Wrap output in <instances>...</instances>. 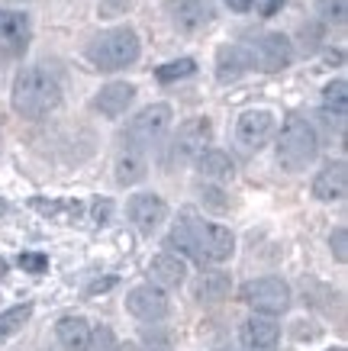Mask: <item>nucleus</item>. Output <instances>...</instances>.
I'll return each mask as SVG.
<instances>
[{
	"label": "nucleus",
	"mask_w": 348,
	"mask_h": 351,
	"mask_svg": "<svg viewBox=\"0 0 348 351\" xmlns=\"http://www.w3.org/2000/svg\"><path fill=\"white\" fill-rule=\"evenodd\" d=\"M319 10H323L326 20L342 23L345 20V0H319Z\"/></svg>",
	"instance_id": "30"
},
{
	"label": "nucleus",
	"mask_w": 348,
	"mask_h": 351,
	"mask_svg": "<svg viewBox=\"0 0 348 351\" xmlns=\"http://www.w3.org/2000/svg\"><path fill=\"white\" fill-rule=\"evenodd\" d=\"M62 104V84L43 64H26L16 71L10 87V107L23 119H45Z\"/></svg>",
	"instance_id": "2"
},
{
	"label": "nucleus",
	"mask_w": 348,
	"mask_h": 351,
	"mask_svg": "<svg viewBox=\"0 0 348 351\" xmlns=\"http://www.w3.org/2000/svg\"><path fill=\"white\" fill-rule=\"evenodd\" d=\"M194 165H197V171H200L207 181L222 184V181H232V178H235V165H232V158L220 149H203Z\"/></svg>",
	"instance_id": "22"
},
{
	"label": "nucleus",
	"mask_w": 348,
	"mask_h": 351,
	"mask_svg": "<svg viewBox=\"0 0 348 351\" xmlns=\"http://www.w3.org/2000/svg\"><path fill=\"white\" fill-rule=\"evenodd\" d=\"M32 319V303H20V306H10L0 313V341H7L10 335L23 332V326Z\"/></svg>",
	"instance_id": "23"
},
{
	"label": "nucleus",
	"mask_w": 348,
	"mask_h": 351,
	"mask_svg": "<svg viewBox=\"0 0 348 351\" xmlns=\"http://www.w3.org/2000/svg\"><path fill=\"white\" fill-rule=\"evenodd\" d=\"M239 339H242V348L245 351H277V341H281V326H277L271 316L255 313L252 319L242 322Z\"/></svg>",
	"instance_id": "14"
},
{
	"label": "nucleus",
	"mask_w": 348,
	"mask_h": 351,
	"mask_svg": "<svg viewBox=\"0 0 348 351\" xmlns=\"http://www.w3.org/2000/svg\"><path fill=\"white\" fill-rule=\"evenodd\" d=\"M139 55H142V43H139V32L132 26H113L84 45V58L97 71H106V75L132 68L139 62Z\"/></svg>",
	"instance_id": "3"
},
{
	"label": "nucleus",
	"mask_w": 348,
	"mask_h": 351,
	"mask_svg": "<svg viewBox=\"0 0 348 351\" xmlns=\"http://www.w3.org/2000/svg\"><path fill=\"white\" fill-rule=\"evenodd\" d=\"M148 174V161H146V152L142 149H126L116 155V165H113V178L119 187H132V184H142Z\"/></svg>",
	"instance_id": "19"
},
{
	"label": "nucleus",
	"mask_w": 348,
	"mask_h": 351,
	"mask_svg": "<svg viewBox=\"0 0 348 351\" xmlns=\"http://www.w3.org/2000/svg\"><path fill=\"white\" fill-rule=\"evenodd\" d=\"M348 191V168L345 161H329L326 168L313 178V197L319 203H338L345 200Z\"/></svg>",
	"instance_id": "16"
},
{
	"label": "nucleus",
	"mask_w": 348,
	"mask_h": 351,
	"mask_svg": "<svg viewBox=\"0 0 348 351\" xmlns=\"http://www.w3.org/2000/svg\"><path fill=\"white\" fill-rule=\"evenodd\" d=\"M329 245H332V252H336V261H342V265H345V261H348V232H345V226H336V229H332Z\"/></svg>",
	"instance_id": "29"
},
{
	"label": "nucleus",
	"mask_w": 348,
	"mask_h": 351,
	"mask_svg": "<svg viewBox=\"0 0 348 351\" xmlns=\"http://www.w3.org/2000/svg\"><path fill=\"white\" fill-rule=\"evenodd\" d=\"M210 142H213L210 117H190V119H184L178 126V132H174L171 158L178 161V165H194L203 149H210Z\"/></svg>",
	"instance_id": "7"
},
{
	"label": "nucleus",
	"mask_w": 348,
	"mask_h": 351,
	"mask_svg": "<svg viewBox=\"0 0 348 351\" xmlns=\"http://www.w3.org/2000/svg\"><path fill=\"white\" fill-rule=\"evenodd\" d=\"M226 7H229L232 13H248L255 7V0H226Z\"/></svg>",
	"instance_id": "31"
},
{
	"label": "nucleus",
	"mask_w": 348,
	"mask_h": 351,
	"mask_svg": "<svg viewBox=\"0 0 348 351\" xmlns=\"http://www.w3.org/2000/svg\"><path fill=\"white\" fill-rule=\"evenodd\" d=\"M248 49H252L255 68H262V71H284L294 62V43L284 32H264Z\"/></svg>",
	"instance_id": "10"
},
{
	"label": "nucleus",
	"mask_w": 348,
	"mask_h": 351,
	"mask_svg": "<svg viewBox=\"0 0 348 351\" xmlns=\"http://www.w3.org/2000/svg\"><path fill=\"white\" fill-rule=\"evenodd\" d=\"M197 71V62L194 58H174V62H165L155 68V77H159V84H174V81H184V77H190Z\"/></svg>",
	"instance_id": "24"
},
{
	"label": "nucleus",
	"mask_w": 348,
	"mask_h": 351,
	"mask_svg": "<svg viewBox=\"0 0 348 351\" xmlns=\"http://www.w3.org/2000/svg\"><path fill=\"white\" fill-rule=\"evenodd\" d=\"M281 3H284V0H268V7H264V16H271V13H275Z\"/></svg>",
	"instance_id": "32"
},
{
	"label": "nucleus",
	"mask_w": 348,
	"mask_h": 351,
	"mask_svg": "<svg viewBox=\"0 0 348 351\" xmlns=\"http://www.w3.org/2000/svg\"><path fill=\"white\" fill-rule=\"evenodd\" d=\"M91 326H87L84 316H62L55 322V339L62 341L65 351H87L91 345Z\"/></svg>",
	"instance_id": "20"
},
{
	"label": "nucleus",
	"mask_w": 348,
	"mask_h": 351,
	"mask_svg": "<svg viewBox=\"0 0 348 351\" xmlns=\"http://www.w3.org/2000/svg\"><path fill=\"white\" fill-rule=\"evenodd\" d=\"M168 248L194 258V261L222 265L235 255V235H232L229 226L210 223V219H200L194 210H184L171 226Z\"/></svg>",
	"instance_id": "1"
},
{
	"label": "nucleus",
	"mask_w": 348,
	"mask_h": 351,
	"mask_svg": "<svg viewBox=\"0 0 348 351\" xmlns=\"http://www.w3.org/2000/svg\"><path fill=\"white\" fill-rule=\"evenodd\" d=\"M168 20L181 32H200L213 20L210 0H168Z\"/></svg>",
	"instance_id": "15"
},
{
	"label": "nucleus",
	"mask_w": 348,
	"mask_h": 351,
	"mask_svg": "<svg viewBox=\"0 0 348 351\" xmlns=\"http://www.w3.org/2000/svg\"><path fill=\"white\" fill-rule=\"evenodd\" d=\"M129 7H132V0H100L97 3V16L100 20H113L119 13H126Z\"/></svg>",
	"instance_id": "28"
},
{
	"label": "nucleus",
	"mask_w": 348,
	"mask_h": 351,
	"mask_svg": "<svg viewBox=\"0 0 348 351\" xmlns=\"http://www.w3.org/2000/svg\"><path fill=\"white\" fill-rule=\"evenodd\" d=\"M171 123H174V113H171V104H148L129 119L126 126V145L132 149H155L159 142H165V136L171 132Z\"/></svg>",
	"instance_id": "5"
},
{
	"label": "nucleus",
	"mask_w": 348,
	"mask_h": 351,
	"mask_svg": "<svg viewBox=\"0 0 348 351\" xmlns=\"http://www.w3.org/2000/svg\"><path fill=\"white\" fill-rule=\"evenodd\" d=\"M239 300H242L248 309L255 313H264V316H281L290 309V284L281 280V277H255V280H245L242 290H239Z\"/></svg>",
	"instance_id": "6"
},
{
	"label": "nucleus",
	"mask_w": 348,
	"mask_h": 351,
	"mask_svg": "<svg viewBox=\"0 0 348 351\" xmlns=\"http://www.w3.org/2000/svg\"><path fill=\"white\" fill-rule=\"evenodd\" d=\"M148 274H152V284L171 290V287H181L187 280V261L174 252H159V255L148 261Z\"/></svg>",
	"instance_id": "17"
},
{
	"label": "nucleus",
	"mask_w": 348,
	"mask_h": 351,
	"mask_svg": "<svg viewBox=\"0 0 348 351\" xmlns=\"http://www.w3.org/2000/svg\"><path fill=\"white\" fill-rule=\"evenodd\" d=\"M275 155H277V165H281L287 174L306 171L319 155L316 126L306 117H287L284 126H281V136H277Z\"/></svg>",
	"instance_id": "4"
},
{
	"label": "nucleus",
	"mask_w": 348,
	"mask_h": 351,
	"mask_svg": "<svg viewBox=\"0 0 348 351\" xmlns=\"http://www.w3.org/2000/svg\"><path fill=\"white\" fill-rule=\"evenodd\" d=\"M7 274V261H3V258H0V277Z\"/></svg>",
	"instance_id": "33"
},
{
	"label": "nucleus",
	"mask_w": 348,
	"mask_h": 351,
	"mask_svg": "<svg viewBox=\"0 0 348 351\" xmlns=\"http://www.w3.org/2000/svg\"><path fill=\"white\" fill-rule=\"evenodd\" d=\"M126 216H129V223L136 226L142 235H152L165 219H168V203L152 191L132 193L129 203H126Z\"/></svg>",
	"instance_id": "12"
},
{
	"label": "nucleus",
	"mask_w": 348,
	"mask_h": 351,
	"mask_svg": "<svg viewBox=\"0 0 348 351\" xmlns=\"http://www.w3.org/2000/svg\"><path fill=\"white\" fill-rule=\"evenodd\" d=\"M132 100H136V84H129V81H110V84H104L94 94L91 107L104 119H119L132 107Z\"/></svg>",
	"instance_id": "13"
},
{
	"label": "nucleus",
	"mask_w": 348,
	"mask_h": 351,
	"mask_svg": "<svg viewBox=\"0 0 348 351\" xmlns=\"http://www.w3.org/2000/svg\"><path fill=\"white\" fill-rule=\"evenodd\" d=\"M275 132H277V119L271 110L255 107V110H245L242 117L235 119V142H239L245 152L264 149Z\"/></svg>",
	"instance_id": "8"
},
{
	"label": "nucleus",
	"mask_w": 348,
	"mask_h": 351,
	"mask_svg": "<svg viewBox=\"0 0 348 351\" xmlns=\"http://www.w3.org/2000/svg\"><path fill=\"white\" fill-rule=\"evenodd\" d=\"M30 36H32L30 13L0 7V55L3 58H16V55L26 52Z\"/></svg>",
	"instance_id": "11"
},
{
	"label": "nucleus",
	"mask_w": 348,
	"mask_h": 351,
	"mask_svg": "<svg viewBox=\"0 0 348 351\" xmlns=\"http://www.w3.org/2000/svg\"><path fill=\"white\" fill-rule=\"evenodd\" d=\"M87 351H123V345L116 341V335L106 326H100L97 332H91V345H87Z\"/></svg>",
	"instance_id": "26"
},
{
	"label": "nucleus",
	"mask_w": 348,
	"mask_h": 351,
	"mask_svg": "<svg viewBox=\"0 0 348 351\" xmlns=\"http://www.w3.org/2000/svg\"><path fill=\"white\" fill-rule=\"evenodd\" d=\"M252 68H255V58L248 45H239V43L222 45L220 52H216V77L220 81H235V77H242Z\"/></svg>",
	"instance_id": "18"
},
{
	"label": "nucleus",
	"mask_w": 348,
	"mask_h": 351,
	"mask_svg": "<svg viewBox=\"0 0 348 351\" xmlns=\"http://www.w3.org/2000/svg\"><path fill=\"white\" fill-rule=\"evenodd\" d=\"M20 267L23 271H30V274H45V271H49V255H39V252H23Z\"/></svg>",
	"instance_id": "27"
},
{
	"label": "nucleus",
	"mask_w": 348,
	"mask_h": 351,
	"mask_svg": "<svg viewBox=\"0 0 348 351\" xmlns=\"http://www.w3.org/2000/svg\"><path fill=\"white\" fill-rule=\"evenodd\" d=\"M232 290V277L226 271H203L194 284V300L197 303H220L229 297Z\"/></svg>",
	"instance_id": "21"
},
{
	"label": "nucleus",
	"mask_w": 348,
	"mask_h": 351,
	"mask_svg": "<svg viewBox=\"0 0 348 351\" xmlns=\"http://www.w3.org/2000/svg\"><path fill=\"white\" fill-rule=\"evenodd\" d=\"M323 113H332V117H345V81L338 77L323 90Z\"/></svg>",
	"instance_id": "25"
},
{
	"label": "nucleus",
	"mask_w": 348,
	"mask_h": 351,
	"mask_svg": "<svg viewBox=\"0 0 348 351\" xmlns=\"http://www.w3.org/2000/svg\"><path fill=\"white\" fill-rule=\"evenodd\" d=\"M126 309L129 316H136L142 322H159L171 313V300L159 284H139L126 293Z\"/></svg>",
	"instance_id": "9"
},
{
	"label": "nucleus",
	"mask_w": 348,
	"mask_h": 351,
	"mask_svg": "<svg viewBox=\"0 0 348 351\" xmlns=\"http://www.w3.org/2000/svg\"><path fill=\"white\" fill-rule=\"evenodd\" d=\"M326 351H345V348H342V345H336V348H326Z\"/></svg>",
	"instance_id": "34"
}]
</instances>
